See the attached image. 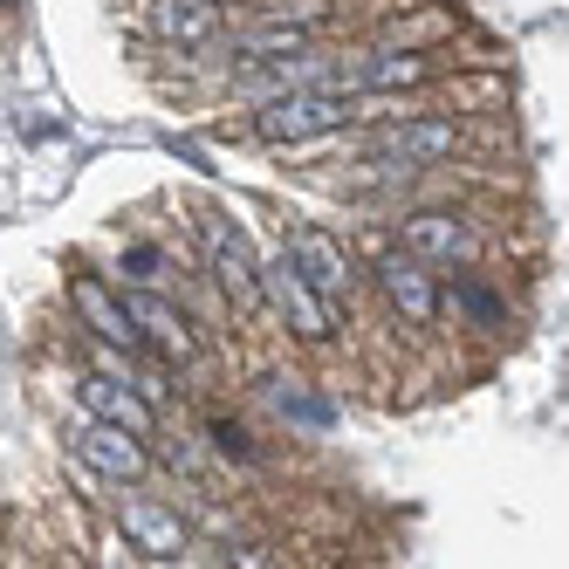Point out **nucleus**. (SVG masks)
<instances>
[{
	"label": "nucleus",
	"mask_w": 569,
	"mask_h": 569,
	"mask_svg": "<svg viewBox=\"0 0 569 569\" xmlns=\"http://www.w3.org/2000/svg\"><path fill=\"white\" fill-rule=\"evenodd\" d=\"M207 268L220 281V296L233 309H261L268 302V261L248 248V233L227 227V220H207Z\"/></svg>",
	"instance_id": "1a4fd4ad"
},
{
	"label": "nucleus",
	"mask_w": 569,
	"mask_h": 569,
	"mask_svg": "<svg viewBox=\"0 0 569 569\" xmlns=\"http://www.w3.org/2000/svg\"><path fill=\"white\" fill-rule=\"evenodd\" d=\"M76 405H83V419H103V426H124L138 439L158 432V412H151V391L138 378H117V371H83L76 378Z\"/></svg>",
	"instance_id": "9d476101"
},
{
	"label": "nucleus",
	"mask_w": 569,
	"mask_h": 569,
	"mask_svg": "<svg viewBox=\"0 0 569 569\" xmlns=\"http://www.w3.org/2000/svg\"><path fill=\"white\" fill-rule=\"evenodd\" d=\"M289 254L302 261V274H309V281H316V289L330 296L337 309L357 296V274H363V268H357V254L343 248V233H330V227L302 220V227H289Z\"/></svg>",
	"instance_id": "9b49d317"
},
{
	"label": "nucleus",
	"mask_w": 569,
	"mask_h": 569,
	"mask_svg": "<svg viewBox=\"0 0 569 569\" xmlns=\"http://www.w3.org/2000/svg\"><path fill=\"white\" fill-rule=\"evenodd\" d=\"M453 34H460V14H453V8H412V21L391 14L371 42H385V49H446Z\"/></svg>",
	"instance_id": "dca6fc26"
},
{
	"label": "nucleus",
	"mask_w": 569,
	"mask_h": 569,
	"mask_svg": "<svg viewBox=\"0 0 569 569\" xmlns=\"http://www.w3.org/2000/svg\"><path fill=\"white\" fill-rule=\"evenodd\" d=\"M124 268H131L138 289H158V268H166V254H158V248H124Z\"/></svg>",
	"instance_id": "6ab92c4d"
},
{
	"label": "nucleus",
	"mask_w": 569,
	"mask_h": 569,
	"mask_svg": "<svg viewBox=\"0 0 569 569\" xmlns=\"http://www.w3.org/2000/svg\"><path fill=\"white\" fill-rule=\"evenodd\" d=\"M268 405H274V412L281 419H289V426H309V432H330L343 412H337V398L330 391H316L309 378H268Z\"/></svg>",
	"instance_id": "2eb2a0df"
},
{
	"label": "nucleus",
	"mask_w": 569,
	"mask_h": 569,
	"mask_svg": "<svg viewBox=\"0 0 569 569\" xmlns=\"http://www.w3.org/2000/svg\"><path fill=\"white\" fill-rule=\"evenodd\" d=\"M138 28L172 56H207L233 34L227 0H138Z\"/></svg>",
	"instance_id": "20e7f679"
},
{
	"label": "nucleus",
	"mask_w": 569,
	"mask_h": 569,
	"mask_svg": "<svg viewBox=\"0 0 569 569\" xmlns=\"http://www.w3.org/2000/svg\"><path fill=\"white\" fill-rule=\"evenodd\" d=\"M227 8H261V0H227Z\"/></svg>",
	"instance_id": "4be33fe9"
},
{
	"label": "nucleus",
	"mask_w": 569,
	"mask_h": 569,
	"mask_svg": "<svg viewBox=\"0 0 569 569\" xmlns=\"http://www.w3.org/2000/svg\"><path fill=\"white\" fill-rule=\"evenodd\" d=\"M398 240H405V248H412L426 268H446V274L473 268V254H480V233H473L453 207H412V213H398Z\"/></svg>",
	"instance_id": "0eeeda50"
},
{
	"label": "nucleus",
	"mask_w": 569,
	"mask_h": 569,
	"mask_svg": "<svg viewBox=\"0 0 569 569\" xmlns=\"http://www.w3.org/2000/svg\"><path fill=\"white\" fill-rule=\"evenodd\" d=\"M337 131H357V103L350 90H289L261 110H248V138L268 144V151H296V144H316V138H337Z\"/></svg>",
	"instance_id": "f257e3e1"
},
{
	"label": "nucleus",
	"mask_w": 569,
	"mask_h": 569,
	"mask_svg": "<svg viewBox=\"0 0 569 569\" xmlns=\"http://www.w3.org/2000/svg\"><path fill=\"white\" fill-rule=\"evenodd\" d=\"M261 14H274V21H296V28L322 34V28L337 21V0H261Z\"/></svg>",
	"instance_id": "a211bd4d"
},
{
	"label": "nucleus",
	"mask_w": 569,
	"mask_h": 569,
	"mask_svg": "<svg viewBox=\"0 0 569 569\" xmlns=\"http://www.w3.org/2000/svg\"><path fill=\"white\" fill-rule=\"evenodd\" d=\"M446 49H385V42H363V49H350V76H357V90H412V97H426L439 76H446Z\"/></svg>",
	"instance_id": "423d86ee"
},
{
	"label": "nucleus",
	"mask_w": 569,
	"mask_h": 569,
	"mask_svg": "<svg viewBox=\"0 0 569 569\" xmlns=\"http://www.w3.org/2000/svg\"><path fill=\"white\" fill-rule=\"evenodd\" d=\"M446 309H460V316H473L480 330H495L501 322V296L495 289H480V281L460 268V274H446Z\"/></svg>",
	"instance_id": "f3484780"
},
{
	"label": "nucleus",
	"mask_w": 569,
	"mask_h": 569,
	"mask_svg": "<svg viewBox=\"0 0 569 569\" xmlns=\"http://www.w3.org/2000/svg\"><path fill=\"white\" fill-rule=\"evenodd\" d=\"M117 289H124V281H117ZM124 309L138 316V330H144V343H151V357L158 363H192L199 357V337H192V322L179 316V302L166 296V289H124Z\"/></svg>",
	"instance_id": "f8f14e48"
},
{
	"label": "nucleus",
	"mask_w": 569,
	"mask_h": 569,
	"mask_svg": "<svg viewBox=\"0 0 569 569\" xmlns=\"http://www.w3.org/2000/svg\"><path fill=\"white\" fill-rule=\"evenodd\" d=\"M371 281L385 289V302L405 322H419V330H432V322L446 316V281L405 248V240H371Z\"/></svg>",
	"instance_id": "7ed1b4c3"
},
{
	"label": "nucleus",
	"mask_w": 569,
	"mask_h": 569,
	"mask_svg": "<svg viewBox=\"0 0 569 569\" xmlns=\"http://www.w3.org/2000/svg\"><path fill=\"white\" fill-rule=\"evenodd\" d=\"M207 432H213V446H220V453H227V460H254V446H248V432H240V426H227V419H213Z\"/></svg>",
	"instance_id": "aec40b11"
},
{
	"label": "nucleus",
	"mask_w": 569,
	"mask_h": 569,
	"mask_svg": "<svg viewBox=\"0 0 569 569\" xmlns=\"http://www.w3.org/2000/svg\"><path fill=\"white\" fill-rule=\"evenodd\" d=\"M76 460H83L90 473H103V480H144L151 473V453H144V439L138 432H124V426H103V419H83L76 426Z\"/></svg>",
	"instance_id": "ddd939ff"
},
{
	"label": "nucleus",
	"mask_w": 569,
	"mask_h": 569,
	"mask_svg": "<svg viewBox=\"0 0 569 569\" xmlns=\"http://www.w3.org/2000/svg\"><path fill=\"white\" fill-rule=\"evenodd\" d=\"M220 569H274V562H268V556H254V549H248V556H233V549H227V562H220Z\"/></svg>",
	"instance_id": "412c9836"
},
{
	"label": "nucleus",
	"mask_w": 569,
	"mask_h": 569,
	"mask_svg": "<svg viewBox=\"0 0 569 569\" xmlns=\"http://www.w3.org/2000/svg\"><path fill=\"white\" fill-rule=\"evenodd\" d=\"M117 528H124V542L144 556V562H179L186 556V521L172 515V508H158V501H144V495H131V501H117Z\"/></svg>",
	"instance_id": "4468645a"
},
{
	"label": "nucleus",
	"mask_w": 569,
	"mask_h": 569,
	"mask_svg": "<svg viewBox=\"0 0 569 569\" xmlns=\"http://www.w3.org/2000/svg\"><path fill=\"white\" fill-rule=\"evenodd\" d=\"M467 144V124L446 110H419V117H398V124H378L371 131V158L385 179H412V172H432V166H453Z\"/></svg>",
	"instance_id": "f03ea898"
},
{
	"label": "nucleus",
	"mask_w": 569,
	"mask_h": 569,
	"mask_svg": "<svg viewBox=\"0 0 569 569\" xmlns=\"http://www.w3.org/2000/svg\"><path fill=\"white\" fill-rule=\"evenodd\" d=\"M69 309H76V330H90L97 343H117V350H131L144 357V330H138V316L124 309V289H110L103 274H69Z\"/></svg>",
	"instance_id": "6e6552de"
},
{
	"label": "nucleus",
	"mask_w": 569,
	"mask_h": 569,
	"mask_svg": "<svg viewBox=\"0 0 569 569\" xmlns=\"http://www.w3.org/2000/svg\"><path fill=\"white\" fill-rule=\"evenodd\" d=\"M268 309L289 322L302 343H330V330H337V302L302 274V261H296L289 248L268 254Z\"/></svg>",
	"instance_id": "39448f33"
}]
</instances>
